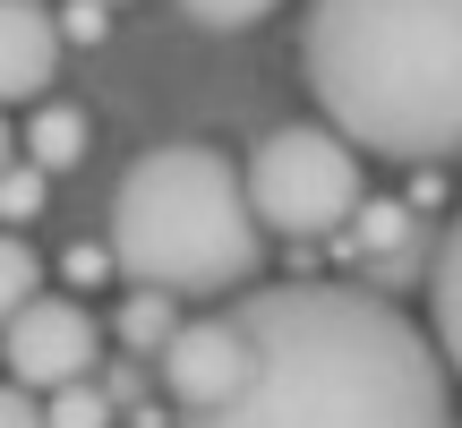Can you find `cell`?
I'll return each instance as SVG.
<instances>
[{"label": "cell", "instance_id": "7", "mask_svg": "<svg viewBox=\"0 0 462 428\" xmlns=\"http://www.w3.org/2000/svg\"><path fill=\"white\" fill-rule=\"evenodd\" d=\"M60 78V17L43 0H0V103H26Z\"/></svg>", "mask_w": 462, "mask_h": 428}, {"label": "cell", "instance_id": "10", "mask_svg": "<svg viewBox=\"0 0 462 428\" xmlns=\"http://www.w3.org/2000/svg\"><path fill=\"white\" fill-rule=\"evenodd\" d=\"M351 240L343 248H360V257H402V248L420 240V206H385V198H368L360 189V206H351Z\"/></svg>", "mask_w": 462, "mask_h": 428}, {"label": "cell", "instance_id": "14", "mask_svg": "<svg viewBox=\"0 0 462 428\" xmlns=\"http://www.w3.org/2000/svg\"><path fill=\"white\" fill-rule=\"evenodd\" d=\"M34 283H43V265H34V248L17 240V223H0V317H9L17 300L34 292Z\"/></svg>", "mask_w": 462, "mask_h": 428}, {"label": "cell", "instance_id": "17", "mask_svg": "<svg viewBox=\"0 0 462 428\" xmlns=\"http://www.w3.org/2000/svg\"><path fill=\"white\" fill-rule=\"evenodd\" d=\"M26 420H43V395L17 386V377H0V428H26Z\"/></svg>", "mask_w": 462, "mask_h": 428}, {"label": "cell", "instance_id": "21", "mask_svg": "<svg viewBox=\"0 0 462 428\" xmlns=\"http://www.w3.org/2000/svg\"><path fill=\"white\" fill-rule=\"evenodd\" d=\"M112 9H120V0H112Z\"/></svg>", "mask_w": 462, "mask_h": 428}, {"label": "cell", "instance_id": "6", "mask_svg": "<svg viewBox=\"0 0 462 428\" xmlns=\"http://www.w3.org/2000/svg\"><path fill=\"white\" fill-rule=\"evenodd\" d=\"M240 386H248V334H240V317H189V326H171V343H163V395H171L180 420H231Z\"/></svg>", "mask_w": 462, "mask_h": 428}, {"label": "cell", "instance_id": "5", "mask_svg": "<svg viewBox=\"0 0 462 428\" xmlns=\"http://www.w3.org/2000/svg\"><path fill=\"white\" fill-rule=\"evenodd\" d=\"M0 368H9L17 386H34V395H51L60 377H86V368H95V317H86V300L34 283V292L0 317Z\"/></svg>", "mask_w": 462, "mask_h": 428}, {"label": "cell", "instance_id": "1", "mask_svg": "<svg viewBox=\"0 0 462 428\" xmlns=\"http://www.w3.org/2000/svg\"><path fill=\"white\" fill-rule=\"evenodd\" d=\"M248 334V386L231 420L248 428H429L454 412V368L385 292L351 283H265L231 300Z\"/></svg>", "mask_w": 462, "mask_h": 428}, {"label": "cell", "instance_id": "9", "mask_svg": "<svg viewBox=\"0 0 462 428\" xmlns=\"http://www.w3.org/2000/svg\"><path fill=\"white\" fill-rule=\"evenodd\" d=\"M171 326H180V292H163V283H137V292L112 309V334L137 351V360H146V351H163Z\"/></svg>", "mask_w": 462, "mask_h": 428}, {"label": "cell", "instance_id": "4", "mask_svg": "<svg viewBox=\"0 0 462 428\" xmlns=\"http://www.w3.org/2000/svg\"><path fill=\"white\" fill-rule=\"evenodd\" d=\"M248 206H257V223L274 231V240L309 248L326 240V231L351 223V206H360V146H351L343 129H317V120H291V129H274L257 154H248L240 172Z\"/></svg>", "mask_w": 462, "mask_h": 428}, {"label": "cell", "instance_id": "20", "mask_svg": "<svg viewBox=\"0 0 462 428\" xmlns=\"http://www.w3.org/2000/svg\"><path fill=\"white\" fill-rule=\"evenodd\" d=\"M9 154H17V129H9V112H0V163H9Z\"/></svg>", "mask_w": 462, "mask_h": 428}, {"label": "cell", "instance_id": "2", "mask_svg": "<svg viewBox=\"0 0 462 428\" xmlns=\"http://www.w3.org/2000/svg\"><path fill=\"white\" fill-rule=\"evenodd\" d=\"M300 69L326 120L368 154H462V0H309Z\"/></svg>", "mask_w": 462, "mask_h": 428}, {"label": "cell", "instance_id": "8", "mask_svg": "<svg viewBox=\"0 0 462 428\" xmlns=\"http://www.w3.org/2000/svg\"><path fill=\"white\" fill-rule=\"evenodd\" d=\"M429 309H437V351H446V368L462 377V214H454L446 248L429 265Z\"/></svg>", "mask_w": 462, "mask_h": 428}, {"label": "cell", "instance_id": "16", "mask_svg": "<svg viewBox=\"0 0 462 428\" xmlns=\"http://www.w3.org/2000/svg\"><path fill=\"white\" fill-rule=\"evenodd\" d=\"M112 34V0H60V43H86L95 51Z\"/></svg>", "mask_w": 462, "mask_h": 428}, {"label": "cell", "instance_id": "18", "mask_svg": "<svg viewBox=\"0 0 462 428\" xmlns=\"http://www.w3.org/2000/svg\"><path fill=\"white\" fill-rule=\"evenodd\" d=\"M103 395H112V403H137V395H146V368H137V351L103 368Z\"/></svg>", "mask_w": 462, "mask_h": 428}, {"label": "cell", "instance_id": "3", "mask_svg": "<svg viewBox=\"0 0 462 428\" xmlns=\"http://www.w3.org/2000/svg\"><path fill=\"white\" fill-rule=\"evenodd\" d=\"M265 257V223L215 146H154L112 189V265L180 300L240 292Z\"/></svg>", "mask_w": 462, "mask_h": 428}, {"label": "cell", "instance_id": "11", "mask_svg": "<svg viewBox=\"0 0 462 428\" xmlns=\"http://www.w3.org/2000/svg\"><path fill=\"white\" fill-rule=\"evenodd\" d=\"M26 154L43 172H69L86 154V112H78V103H43V112L26 120Z\"/></svg>", "mask_w": 462, "mask_h": 428}, {"label": "cell", "instance_id": "13", "mask_svg": "<svg viewBox=\"0 0 462 428\" xmlns=\"http://www.w3.org/2000/svg\"><path fill=\"white\" fill-rule=\"evenodd\" d=\"M43 198H51V172L34 163V154H26V163L9 154V163H0V223H34Z\"/></svg>", "mask_w": 462, "mask_h": 428}, {"label": "cell", "instance_id": "15", "mask_svg": "<svg viewBox=\"0 0 462 428\" xmlns=\"http://www.w3.org/2000/svg\"><path fill=\"white\" fill-rule=\"evenodd\" d=\"M198 26H215V34H240V26H257V17H274L282 0H180Z\"/></svg>", "mask_w": 462, "mask_h": 428}, {"label": "cell", "instance_id": "12", "mask_svg": "<svg viewBox=\"0 0 462 428\" xmlns=\"http://www.w3.org/2000/svg\"><path fill=\"white\" fill-rule=\"evenodd\" d=\"M43 420H60V428H103L112 420V395H103V377L86 368V377H60L43 395Z\"/></svg>", "mask_w": 462, "mask_h": 428}, {"label": "cell", "instance_id": "19", "mask_svg": "<svg viewBox=\"0 0 462 428\" xmlns=\"http://www.w3.org/2000/svg\"><path fill=\"white\" fill-rule=\"evenodd\" d=\"M112 274V248H69V283H103Z\"/></svg>", "mask_w": 462, "mask_h": 428}]
</instances>
